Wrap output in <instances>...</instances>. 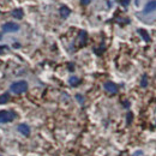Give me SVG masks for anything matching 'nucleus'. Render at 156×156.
Masks as SVG:
<instances>
[{"mask_svg": "<svg viewBox=\"0 0 156 156\" xmlns=\"http://www.w3.org/2000/svg\"><path fill=\"white\" fill-rule=\"evenodd\" d=\"M10 90L13 94L19 95V94H23V92H25L28 90V83L25 81H17V82H15V83L11 84Z\"/></svg>", "mask_w": 156, "mask_h": 156, "instance_id": "obj_1", "label": "nucleus"}, {"mask_svg": "<svg viewBox=\"0 0 156 156\" xmlns=\"http://www.w3.org/2000/svg\"><path fill=\"white\" fill-rule=\"evenodd\" d=\"M16 113L12 111H0V124H7L13 121Z\"/></svg>", "mask_w": 156, "mask_h": 156, "instance_id": "obj_2", "label": "nucleus"}, {"mask_svg": "<svg viewBox=\"0 0 156 156\" xmlns=\"http://www.w3.org/2000/svg\"><path fill=\"white\" fill-rule=\"evenodd\" d=\"M19 30V25L17 23H12V22H7L3 25V31L4 33H15V31Z\"/></svg>", "mask_w": 156, "mask_h": 156, "instance_id": "obj_3", "label": "nucleus"}, {"mask_svg": "<svg viewBox=\"0 0 156 156\" xmlns=\"http://www.w3.org/2000/svg\"><path fill=\"white\" fill-rule=\"evenodd\" d=\"M103 88H105V90L107 92L112 94V95H114V94L118 92V85L115 83H113V82H106L105 85H103Z\"/></svg>", "mask_w": 156, "mask_h": 156, "instance_id": "obj_4", "label": "nucleus"}, {"mask_svg": "<svg viewBox=\"0 0 156 156\" xmlns=\"http://www.w3.org/2000/svg\"><path fill=\"white\" fill-rule=\"evenodd\" d=\"M17 129H18V131H19L23 136H25V137H28V136L30 135V127L28 126L26 124H19Z\"/></svg>", "mask_w": 156, "mask_h": 156, "instance_id": "obj_5", "label": "nucleus"}, {"mask_svg": "<svg viewBox=\"0 0 156 156\" xmlns=\"http://www.w3.org/2000/svg\"><path fill=\"white\" fill-rule=\"evenodd\" d=\"M156 10V0H151L146 4V6L144 7V13H150L152 11Z\"/></svg>", "mask_w": 156, "mask_h": 156, "instance_id": "obj_6", "label": "nucleus"}, {"mask_svg": "<svg viewBox=\"0 0 156 156\" xmlns=\"http://www.w3.org/2000/svg\"><path fill=\"white\" fill-rule=\"evenodd\" d=\"M86 39H88V35H86V31L82 30L79 35H78V42H79V46H85L86 43Z\"/></svg>", "mask_w": 156, "mask_h": 156, "instance_id": "obj_7", "label": "nucleus"}, {"mask_svg": "<svg viewBox=\"0 0 156 156\" xmlns=\"http://www.w3.org/2000/svg\"><path fill=\"white\" fill-rule=\"evenodd\" d=\"M59 12H60V16L62 17V18H67L69 16H70V13H71V10L67 7V6H61L60 7V10H59Z\"/></svg>", "mask_w": 156, "mask_h": 156, "instance_id": "obj_8", "label": "nucleus"}, {"mask_svg": "<svg viewBox=\"0 0 156 156\" xmlns=\"http://www.w3.org/2000/svg\"><path fill=\"white\" fill-rule=\"evenodd\" d=\"M12 17L13 18H16V19H22L23 18V16H24V12H23V10L22 9H16V10H13L12 11Z\"/></svg>", "mask_w": 156, "mask_h": 156, "instance_id": "obj_9", "label": "nucleus"}, {"mask_svg": "<svg viewBox=\"0 0 156 156\" xmlns=\"http://www.w3.org/2000/svg\"><path fill=\"white\" fill-rule=\"evenodd\" d=\"M69 84L71 85V86H77V85H79L81 84V79L78 78V77H70V79H69Z\"/></svg>", "mask_w": 156, "mask_h": 156, "instance_id": "obj_10", "label": "nucleus"}, {"mask_svg": "<svg viewBox=\"0 0 156 156\" xmlns=\"http://www.w3.org/2000/svg\"><path fill=\"white\" fill-rule=\"evenodd\" d=\"M138 33H139V35L143 37V40L145 41V42H150V36L148 35V33L145 30H143V29H138Z\"/></svg>", "mask_w": 156, "mask_h": 156, "instance_id": "obj_11", "label": "nucleus"}, {"mask_svg": "<svg viewBox=\"0 0 156 156\" xmlns=\"http://www.w3.org/2000/svg\"><path fill=\"white\" fill-rule=\"evenodd\" d=\"M10 100V95L9 92H5L3 95H0V105H4V103H7Z\"/></svg>", "mask_w": 156, "mask_h": 156, "instance_id": "obj_12", "label": "nucleus"}, {"mask_svg": "<svg viewBox=\"0 0 156 156\" xmlns=\"http://www.w3.org/2000/svg\"><path fill=\"white\" fill-rule=\"evenodd\" d=\"M146 85H148V81H146V75H144V76H143V79H142V83H141V86L145 88Z\"/></svg>", "mask_w": 156, "mask_h": 156, "instance_id": "obj_13", "label": "nucleus"}, {"mask_svg": "<svg viewBox=\"0 0 156 156\" xmlns=\"http://www.w3.org/2000/svg\"><path fill=\"white\" fill-rule=\"evenodd\" d=\"M132 118H133L132 113H131V112H129V113H127V125H130V124H131V121H132Z\"/></svg>", "mask_w": 156, "mask_h": 156, "instance_id": "obj_14", "label": "nucleus"}, {"mask_svg": "<svg viewBox=\"0 0 156 156\" xmlns=\"http://www.w3.org/2000/svg\"><path fill=\"white\" fill-rule=\"evenodd\" d=\"M9 49V47L7 46H0V54H3L5 51H7Z\"/></svg>", "mask_w": 156, "mask_h": 156, "instance_id": "obj_15", "label": "nucleus"}, {"mask_svg": "<svg viewBox=\"0 0 156 156\" xmlns=\"http://www.w3.org/2000/svg\"><path fill=\"white\" fill-rule=\"evenodd\" d=\"M120 3L122 4V6H125V7H126V6L130 4V0H120Z\"/></svg>", "mask_w": 156, "mask_h": 156, "instance_id": "obj_16", "label": "nucleus"}, {"mask_svg": "<svg viewBox=\"0 0 156 156\" xmlns=\"http://www.w3.org/2000/svg\"><path fill=\"white\" fill-rule=\"evenodd\" d=\"M76 99L78 100V102H79V103H83V101H84V100H83V96H82V95H79V94H78V95H76Z\"/></svg>", "mask_w": 156, "mask_h": 156, "instance_id": "obj_17", "label": "nucleus"}, {"mask_svg": "<svg viewBox=\"0 0 156 156\" xmlns=\"http://www.w3.org/2000/svg\"><path fill=\"white\" fill-rule=\"evenodd\" d=\"M90 1H91V0H81V4H83V5H89Z\"/></svg>", "mask_w": 156, "mask_h": 156, "instance_id": "obj_18", "label": "nucleus"}, {"mask_svg": "<svg viewBox=\"0 0 156 156\" xmlns=\"http://www.w3.org/2000/svg\"><path fill=\"white\" fill-rule=\"evenodd\" d=\"M0 40H1V34H0Z\"/></svg>", "mask_w": 156, "mask_h": 156, "instance_id": "obj_19", "label": "nucleus"}, {"mask_svg": "<svg viewBox=\"0 0 156 156\" xmlns=\"http://www.w3.org/2000/svg\"><path fill=\"white\" fill-rule=\"evenodd\" d=\"M0 156H1V155H0Z\"/></svg>", "mask_w": 156, "mask_h": 156, "instance_id": "obj_20", "label": "nucleus"}]
</instances>
